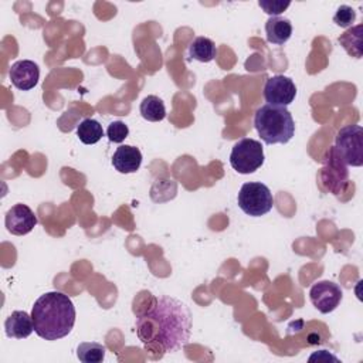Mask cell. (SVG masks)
<instances>
[{"mask_svg": "<svg viewBox=\"0 0 363 363\" xmlns=\"http://www.w3.org/2000/svg\"><path fill=\"white\" fill-rule=\"evenodd\" d=\"M191 313L189 308L170 296H160L136 319L139 339L145 345H157L166 353L177 352L189 343Z\"/></svg>", "mask_w": 363, "mask_h": 363, "instance_id": "obj_1", "label": "cell"}, {"mask_svg": "<svg viewBox=\"0 0 363 363\" xmlns=\"http://www.w3.org/2000/svg\"><path fill=\"white\" fill-rule=\"evenodd\" d=\"M34 332L45 340L65 337L75 323V306L71 298L60 291L41 295L33 306Z\"/></svg>", "mask_w": 363, "mask_h": 363, "instance_id": "obj_2", "label": "cell"}, {"mask_svg": "<svg viewBox=\"0 0 363 363\" xmlns=\"http://www.w3.org/2000/svg\"><path fill=\"white\" fill-rule=\"evenodd\" d=\"M254 126L267 145L288 143L295 135L294 118L285 106H259L254 115Z\"/></svg>", "mask_w": 363, "mask_h": 363, "instance_id": "obj_3", "label": "cell"}, {"mask_svg": "<svg viewBox=\"0 0 363 363\" xmlns=\"http://www.w3.org/2000/svg\"><path fill=\"white\" fill-rule=\"evenodd\" d=\"M335 152L345 164L360 167L363 164V129L360 125H346L339 129L335 139Z\"/></svg>", "mask_w": 363, "mask_h": 363, "instance_id": "obj_4", "label": "cell"}, {"mask_svg": "<svg viewBox=\"0 0 363 363\" xmlns=\"http://www.w3.org/2000/svg\"><path fill=\"white\" fill-rule=\"evenodd\" d=\"M238 207L251 217H261L272 210L274 197L271 190L259 182H250L241 186L237 196Z\"/></svg>", "mask_w": 363, "mask_h": 363, "instance_id": "obj_5", "label": "cell"}, {"mask_svg": "<svg viewBox=\"0 0 363 363\" xmlns=\"http://www.w3.org/2000/svg\"><path fill=\"white\" fill-rule=\"evenodd\" d=\"M264 159L262 145L251 138L240 139L230 153L231 167L241 174H250L258 170L262 166Z\"/></svg>", "mask_w": 363, "mask_h": 363, "instance_id": "obj_6", "label": "cell"}, {"mask_svg": "<svg viewBox=\"0 0 363 363\" xmlns=\"http://www.w3.org/2000/svg\"><path fill=\"white\" fill-rule=\"evenodd\" d=\"M296 96V85L289 77L274 75L265 81L264 98L268 105L288 106Z\"/></svg>", "mask_w": 363, "mask_h": 363, "instance_id": "obj_7", "label": "cell"}, {"mask_svg": "<svg viewBox=\"0 0 363 363\" xmlns=\"http://www.w3.org/2000/svg\"><path fill=\"white\" fill-rule=\"evenodd\" d=\"M309 298L320 313H329L339 306L343 292L340 286L332 281H319L311 286Z\"/></svg>", "mask_w": 363, "mask_h": 363, "instance_id": "obj_8", "label": "cell"}, {"mask_svg": "<svg viewBox=\"0 0 363 363\" xmlns=\"http://www.w3.org/2000/svg\"><path fill=\"white\" fill-rule=\"evenodd\" d=\"M6 228L14 235H26L37 225V217L26 204H16L6 213Z\"/></svg>", "mask_w": 363, "mask_h": 363, "instance_id": "obj_9", "label": "cell"}, {"mask_svg": "<svg viewBox=\"0 0 363 363\" xmlns=\"http://www.w3.org/2000/svg\"><path fill=\"white\" fill-rule=\"evenodd\" d=\"M9 77L11 84L21 91H28L33 89L40 78V69L38 65L30 60H20L16 61L10 71Z\"/></svg>", "mask_w": 363, "mask_h": 363, "instance_id": "obj_10", "label": "cell"}, {"mask_svg": "<svg viewBox=\"0 0 363 363\" xmlns=\"http://www.w3.org/2000/svg\"><path fill=\"white\" fill-rule=\"evenodd\" d=\"M142 163V153L130 145H121L112 156V164L119 173H135Z\"/></svg>", "mask_w": 363, "mask_h": 363, "instance_id": "obj_11", "label": "cell"}, {"mask_svg": "<svg viewBox=\"0 0 363 363\" xmlns=\"http://www.w3.org/2000/svg\"><path fill=\"white\" fill-rule=\"evenodd\" d=\"M4 330L9 337L26 339L34 330V322L31 315L26 311H14L4 322Z\"/></svg>", "mask_w": 363, "mask_h": 363, "instance_id": "obj_12", "label": "cell"}, {"mask_svg": "<svg viewBox=\"0 0 363 363\" xmlns=\"http://www.w3.org/2000/svg\"><path fill=\"white\" fill-rule=\"evenodd\" d=\"M265 34H267L268 43L282 45L292 35V24L288 18H284L279 16L269 17L265 23Z\"/></svg>", "mask_w": 363, "mask_h": 363, "instance_id": "obj_13", "label": "cell"}, {"mask_svg": "<svg viewBox=\"0 0 363 363\" xmlns=\"http://www.w3.org/2000/svg\"><path fill=\"white\" fill-rule=\"evenodd\" d=\"M189 55L200 62H210L217 55V47L207 37H196L189 45Z\"/></svg>", "mask_w": 363, "mask_h": 363, "instance_id": "obj_14", "label": "cell"}, {"mask_svg": "<svg viewBox=\"0 0 363 363\" xmlns=\"http://www.w3.org/2000/svg\"><path fill=\"white\" fill-rule=\"evenodd\" d=\"M140 115L149 122H160L166 116V108L163 101L156 95H147L140 102Z\"/></svg>", "mask_w": 363, "mask_h": 363, "instance_id": "obj_15", "label": "cell"}, {"mask_svg": "<svg viewBox=\"0 0 363 363\" xmlns=\"http://www.w3.org/2000/svg\"><path fill=\"white\" fill-rule=\"evenodd\" d=\"M362 28H363L362 24H359L356 27H352L337 38L340 45L346 50V52L352 57H356V58H362V52H363Z\"/></svg>", "mask_w": 363, "mask_h": 363, "instance_id": "obj_16", "label": "cell"}, {"mask_svg": "<svg viewBox=\"0 0 363 363\" xmlns=\"http://www.w3.org/2000/svg\"><path fill=\"white\" fill-rule=\"evenodd\" d=\"M77 136L82 143L94 145L99 142L101 138L104 136L102 125L95 119L86 118L82 122H79V125L77 126Z\"/></svg>", "mask_w": 363, "mask_h": 363, "instance_id": "obj_17", "label": "cell"}, {"mask_svg": "<svg viewBox=\"0 0 363 363\" xmlns=\"http://www.w3.org/2000/svg\"><path fill=\"white\" fill-rule=\"evenodd\" d=\"M105 346L96 342H84L77 347V357L82 363H101L105 359Z\"/></svg>", "mask_w": 363, "mask_h": 363, "instance_id": "obj_18", "label": "cell"}, {"mask_svg": "<svg viewBox=\"0 0 363 363\" xmlns=\"http://www.w3.org/2000/svg\"><path fill=\"white\" fill-rule=\"evenodd\" d=\"M356 20V11L350 6H339L335 16H333V23L339 27L347 28L350 27Z\"/></svg>", "mask_w": 363, "mask_h": 363, "instance_id": "obj_19", "label": "cell"}, {"mask_svg": "<svg viewBox=\"0 0 363 363\" xmlns=\"http://www.w3.org/2000/svg\"><path fill=\"white\" fill-rule=\"evenodd\" d=\"M106 135H108V139L111 142L122 143L129 135V128L122 121H113V122L109 123V126L106 129Z\"/></svg>", "mask_w": 363, "mask_h": 363, "instance_id": "obj_20", "label": "cell"}, {"mask_svg": "<svg viewBox=\"0 0 363 363\" xmlns=\"http://www.w3.org/2000/svg\"><path fill=\"white\" fill-rule=\"evenodd\" d=\"M289 1H281V0H259L258 6L271 17H275L281 14L284 10L289 7Z\"/></svg>", "mask_w": 363, "mask_h": 363, "instance_id": "obj_21", "label": "cell"}]
</instances>
